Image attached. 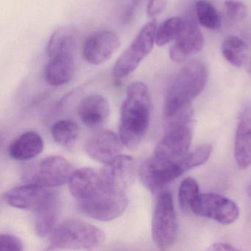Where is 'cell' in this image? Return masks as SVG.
I'll use <instances>...</instances> for the list:
<instances>
[{
  "label": "cell",
  "instance_id": "1",
  "mask_svg": "<svg viewBox=\"0 0 251 251\" xmlns=\"http://www.w3.org/2000/svg\"><path fill=\"white\" fill-rule=\"evenodd\" d=\"M151 111L148 86L143 82L132 83L127 88L120 120V137L127 149H136L140 145L149 127Z\"/></svg>",
  "mask_w": 251,
  "mask_h": 251
},
{
  "label": "cell",
  "instance_id": "2",
  "mask_svg": "<svg viewBox=\"0 0 251 251\" xmlns=\"http://www.w3.org/2000/svg\"><path fill=\"white\" fill-rule=\"evenodd\" d=\"M208 81V70L201 61L188 63L177 73L167 89L164 105L166 118L191 105Z\"/></svg>",
  "mask_w": 251,
  "mask_h": 251
},
{
  "label": "cell",
  "instance_id": "3",
  "mask_svg": "<svg viewBox=\"0 0 251 251\" xmlns=\"http://www.w3.org/2000/svg\"><path fill=\"white\" fill-rule=\"evenodd\" d=\"M201 164V155L194 150L189 151L177 161H165L152 155L140 166L139 176L145 187L155 193L183 173Z\"/></svg>",
  "mask_w": 251,
  "mask_h": 251
},
{
  "label": "cell",
  "instance_id": "4",
  "mask_svg": "<svg viewBox=\"0 0 251 251\" xmlns=\"http://www.w3.org/2000/svg\"><path fill=\"white\" fill-rule=\"evenodd\" d=\"M105 233L96 226L77 220L58 225L50 234L52 249L94 250L103 245Z\"/></svg>",
  "mask_w": 251,
  "mask_h": 251
},
{
  "label": "cell",
  "instance_id": "5",
  "mask_svg": "<svg viewBox=\"0 0 251 251\" xmlns=\"http://www.w3.org/2000/svg\"><path fill=\"white\" fill-rule=\"evenodd\" d=\"M74 171L67 158L50 155L27 167L23 173V180L44 187H56L68 183Z\"/></svg>",
  "mask_w": 251,
  "mask_h": 251
},
{
  "label": "cell",
  "instance_id": "6",
  "mask_svg": "<svg viewBox=\"0 0 251 251\" xmlns=\"http://www.w3.org/2000/svg\"><path fill=\"white\" fill-rule=\"evenodd\" d=\"M177 229L173 197L170 192H161L155 202L151 225L154 243L159 249H168L176 242Z\"/></svg>",
  "mask_w": 251,
  "mask_h": 251
},
{
  "label": "cell",
  "instance_id": "7",
  "mask_svg": "<svg viewBox=\"0 0 251 251\" xmlns=\"http://www.w3.org/2000/svg\"><path fill=\"white\" fill-rule=\"evenodd\" d=\"M127 204L126 192L105 189L89 199L78 202V207L85 215L107 222L120 217L126 211Z\"/></svg>",
  "mask_w": 251,
  "mask_h": 251
},
{
  "label": "cell",
  "instance_id": "8",
  "mask_svg": "<svg viewBox=\"0 0 251 251\" xmlns=\"http://www.w3.org/2000/svg\"><path fill=\"white\" fill-rule=\"evenodd\" d=\"M191 211L223 226L234 223L239 216V208L234 201L216 193L200 194L192 204Z\"/></svg>",
  "mask_w": 251,
  "mask_h": 251
},
{
  "label": "cell",
  "instance_id": "9",
  "mask_svg": "<svg viewBox=\"0 0 251 251\" xmlns=\"http://www.w3.org/2000/svg\"><path fill=\"white\" fill-rule=\"evenodd\" d=\"M58 196V194L50 188L26 183L10 189L5 193V199L11 206L36 213Z\"/></svg>",
  "mask_w": 251,
  "mask_h": 251
},
{
  "label": "cell",
  "instance_id": "10",
  "mask_svg": "<svg viewBox=\"0 0 251 251\" xmlns=\"http://www.w3.org/2000/svg\"><path fill=\"white\" fill-rule=\"evenodd\" d=\"M120 39L110 30H98L89 35L83 46L85 61L92 65H100L108 61L120 47Z\"/></svg>",
  "mask_w": 251,
  "mask_h": 251
},
{
  "label": "cell",
  "instance_id": "11",
  "mask_svg": "<svg viewBox=\"0 0 251 251\" xmlns=\"http://www.w3.org/2000/svg\"><path fill=\"white\" fill-rule=\"evenodd\" d=\"M101 173L108 189L126 192L134 179V159L130 155L120 154L105 164Z\"/></svg>",
  "mask_w": 251,
  "mask_h": 251
},
{
  "label": "cell",
  "instance_id": "12",
  "mask_svg": "<svg viewBox=\"0 0 251 251\" xmlns=\"http://www.w3.org/2000/svg\"><path fill=\"white\" fill-rule=\"evenodd\" d=\"M68 183L70 194L77 200V202L86 201L102 191L108 189L101 170L92 168H81L75 170L72 175Z\"/></svg>",
  "mask_w": 251,
  "mask_h": 251
},
{
  "label": "cell",
  "instance_id": "13",
  "mask_svg": "<svg viewBox=\"0 0 251 251\" xmlns=\"http://www.w3.org/2000/svg\"><path fill=\"white\" fill-rule=\"evenodd\" d=\"M202 32L193 20H186L184 26L170 49V57L174 62L181 64L190 55L203 48Z\"/></svg>",
  "mask_w": 251,
  "mask_h": 251
},
{
  "label": "cell",
  "instance_id": "14",
  "mask_svg": "<svg viewBox=\"0 0 251 251\" xmlns=\"http://www.w3.org/2000/svg\"><path fill=\"white\" fill-rule=\"evenodd\" d=\"M122 145L120 136L111 130H102L88 139L85 150L92 159L105 165L120 155Z\"/></svg>",
  "mask_w": 251,
  "mask_h": 251
},
{
  "label": "cell",
  "instance_id": "15",
  "mask_svg": "<svg viewBox=\"0 0 251 251\" xmlns=\"http://www.w3.org/2000/svg\"><path fill=\"white\" fill-rule=\"evenodd\" d=\"M77 113L82 123L89 128L96 129L105 124L111 113L108 100L100 95H91L80 100Z\"/></svg>",
  "mask_w": 251,
  "mask_h": 251
},
{
  "label": "cell",
  "instance_id": "16",
  "mask_svg": "<svg viewBox=\"0 0 251 251\" xmlns=\"http://www.w3.org/2000/svg\"><path fill=\"white\" fill-rule=\"evenodd\" d=\"M234 155L242 170L251 165V107L242 111L238 123L234 142Z\"/></svg>",
  "mask_w": 251,
  "mask_h": 251
},
{
  "label": "cell",
  "instance_id": "17",
  "mask_svg": "<svg viewBox=\"0 0 251 251\" xmlns=\"http://www.w3.org/2000/svg\"><path fill=\"white\" fill-rule=\"evenodd\" d=\"M75 71L73 54H61L50 58L45 69V79L50 86H63L73 79Z\"/></svg>",
  "mask_w": 251,
  "mask_h": 251
},
{
  "label": "cell",
  "instance_id": "18",
  "mask_svg": "<svg viewBox=\"0 0 251 251\" xmlns=\"http://www.w3.org/2000/svg\"><path fill=\"white\" fill-rule=\"evenodd\" d=\"M44 149V142L39 133L27 131L19 136L9 148L10 156L17 161H29L39 155Z\"/></svg>",
  "mask_w": 251,
  "mask_h": 251
},
{
  "label": "cell",
  "instance_id": "19",
  "mask_svg": "<svg viewBox=\"0 0 251 251\" xmlns=\"http://www.w3.org/2000/svg\"><path fill=\"white\" fill-rule=\"evenodd\" d=\"M147 56L148 55L144 50L133 41L116 62L113 70L114 77L122 79L130 75Z\"/></svg>",
  "mask_w": 251,
  "mask_h": 251
},
{
  "label": "cell",
  "instance_id": "20",
  "mask_svg": "<svg viewBox=\"0 0 251 251\" xmlns=\"http://www.w3.org/2000/svg\"><path fill=\"white\" fill-rule=\"evenodd\" d=\"M77 40V32L70 26H64L55 30L50 38L48 54L50 58L61 54L73 53Z\"/></svg>",
  "mask_w": 251,
  "mask_h": 251
},
{
  "label": "cell",
  "instance_id": "21",
  "mask_svg": "<svg viewBox=\"0 0 251 251\" xmlns=\"http://www.w3.org/2000/svg\"><path fill=\"white\" fill-rule=\"evenodd\" d=\"M59 197L53 200L45 208L36 212L35 228L37 235L45 236L50 234L57 226L60 211Z\"/></svg>",
  "mask_w": 251,
  "mask_h": 251
},
{
  "label": "cell",
  "instance_id": "22",
  "mask_svg": "<svg viewBox=\"0 0 251 251\" xmlns=\"http://www.w3.org/2000/svg\"><path fill=\"white\" fill-rule=\"evenodd\" d=\"M221 52L227 62L236 67H240L248 55L246 44L235 36L226 38L221 46Z\"/></svg>",
  "mask_w": 251,
  "mask_h": 251
},
{
  "label": "cell",
  "instance_id": "23",
  "mask_svg": "<svg viewBox=\"0 0 251 251\" xmlns=\"http://www.w3.org/2000/svg\"><path fill=\"white\" fill-rule=\"evenodd\" d=\"M51 133L56 143L69 148L73 146L77 141L80 134V128L73 120H59L52 126Z\"/></svg>",
  "mask_w": 251,
  "mask_h": 251
},
{
  "label": "cell",
  "instance_id": "24",
  "mask_svg": "<svg viewBox=\"0 0 251 251\" xmlns=\"http://www.w3.org/2000/svg\"><path fill=\"white\" fill-rule=\"evenodd\" d=\"M186 20L180 17H172L164 21L157 28L155 44L157 46H165L176 40L184 26Z\"/></svg>",
  "mask_w": 251,
  "mask_h": 251
},
{
  "label": "cell",
  "instance_id": "25",
  "mask_svg": "<svg viewBox=\"0 0 251 251\" xmlns=\"http://www.w3.org/2000/svg\"><path fill=\"white\" fill-rule=\"evenodd\" d=\"M197 18L201 25L210 30L221 27L222 20L216 8L208 0H198L195 4Z\"/></svg>",
  "mask_w": 251,
  "mask_h": 251
},
{
  "label": "cell",
  "instance_id": "26",
  "mask_svg": "<svg viewBox=\"0 0 251 251\" xmlns=\"http://www.w3.org/2000/svg\"><path fill=\"white\" fill-rule=\"evenodd\" d=\"M199 186L195 179L187 177L183 179L178 189V202L183 212L191 211V206L199 195Z\"/></svg>",
  "mask_w": 251,
  "mask_h": 251
},
{
  "label": "cell",
  "instance_id": "27",
  "mask_svg": "<svg viewBox=\"0 0 251 251\" xmlns=\"http://www.w3.org/2000/svg\"><path fill=\"white\" fill-rule=\"evenodd\" d=\"M225 8L226 14L232 21H242L248 15L246 5L237 0H226L225 2Z\"/></svg>",
  "mask_w": 251,
  "mask_h": 251
},
{
  "label": "cell",
  "instance_id": "28",
  "mask_svg": "<svg viewBox=\"0 0 251 251\" xmlns=\"http://www.w3.org/2000/svg\"><path fill=\"white\" fill-rule=\"evenodd\" d=\"M23 250V244L20 238L9 233H2L0 236V251H21Z\"/></svg>",
  "mask_w": 251,
  "mask_h": 251
},
{
  "label": "cell",
  "instance_id": "29",
  "mask_svg": "<svg viewBox=\"0 0 251 251\" xmlns=\"http://www.w3.org/2000/svg\"><path fill=\"white\" fill-rule=\"evenodd\" d=\"M167 0H149L147 13L151 18H155L164 12L167 8Z\"/></svg>",
  "mask_w": 251,
  "mask_h": 251
},
{
  "label": "cell",
  "instance_id": "30",
  "mask_svg": "<svg viewBox=\"0 0 251 251\" xmlns=\"http://www.w3.org/2000/svg\"><path fill=\"white\" fill-rule=\"evenodd\" d=\"M209 250L211 251H238V248H235L230 244L225 243V242H216L211 245Z\"/></svg>",
  "mask_w": 251,
  "mask_h": 251
},
{
  "label": "cell",
  "instance_id": "31",
  "mask_svg": "<svg viewBox=\"0 0 251 251\" xmlns=\"http://www.w3.org/2000/svg\"><path fill=\"white\" fill-rule=\"evenodd\" d=\"M248 71L251 74V58L249 60V62H248Z\"/></svg>",
  "mask_w": 251,
  "mask_h": 251
}]
</instances>
